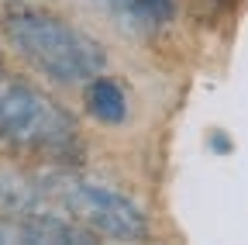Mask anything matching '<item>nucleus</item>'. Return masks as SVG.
I'll return each instance as SVG.
<instances>
[{
    "instance_id": "obj_1",
    "label": "nucleus",
    "mask_w": 248,
    "mask_h": 245,
    "mask_svg": "<svg viewBox=\"0 0 248 245\" xmlns=\"http://www.w3.org/2000/svg\"><path fill=\"white\" fill-rule=\"evenodd\" d=\"M4 35L31 69L59 86H83L107 69V52L97 38L42 7L11 11L4 17Z\"/></svg>"
},
{
    "instance_id": "obj_2",
    "label": "nucleus",
    "mask_w": 248,
    "mask_h": 245,
    "mask_svg": "<svg viewBox=\"0 0 248 245\" xmlns=\"http://www.w3.org/2000/svg\"><path fill=\"white\" fill-rule=\"evenodd\" d=\"M38 180L45 194L62 207V214L73 218L79 228H86L90 235L117 238V242H141L152 235L145 211L131 197H124L121 190L107 187L100 180H90L69 169H52L42 173Z\"/></svg>"
},
{
    "instance_id": "obj_3",
    "label": "nucleus",
    "mask_w": 248,
    "mask_h": 245,
    "mask_svg": "<svg viewBox=\"0 0 248 245\" xmlns=\"http://www.w3.org/2000/svg\"><path fill=\"white\" fill-rule=\"evenodd\" d=\"M0 142L66 152L76 145V117L45 90L0 73Z\"/></svg>"
},
{
    "instance_id": "obj_4",
    "label": "nucleus",
    "mask_w": 248,
    "mask_h": 245,
    "mask_svg": "<svg viewBox=\"0 0 248 245\" xmlns=\"http://www.w3.org/2000/svg\"><path fill=\"white\" fill-rule=\"evenodd\" d=\"M90 235L69 218H7L0 214V245H69V242H93Z\"/></svg>"
},
{
    "instance_id": "obj_5",
    "label": "nucleus",
    "mask_w": 248,
    "mask_h": 245,
    "mask_svg": "<svg viewBox=\"0 0 248 245\" xmlns=\"http://www.w3.org/2000/svg\"><path fill=\"white\" fill-rule=\"evenodd\" d=\"M0 214H7V218H66L62 207L45 194L42 180H31L14 169H0Z\"/></svg>"
},
{
    "instance_id": "obj_6",
    "label": "nucleus",
    "mask_w": 248,
    "mask_h": 245,
    "mask_svg": "<svg viewBox=\"0 0 248 245\" xmlns=\"http://www.w3.org/2000/svg\"><path fill=\"white\" fill-rule=\"evenodd\" d=\"M83 107L104 128H121L124 121H128V111H131L124 86L114 76H107V73H100L90 83H83Z\"/></svg>"
},
{
    "instance_id": "obj_7",
    "label": "nucleus",
    "mask_w": 248,
    "mask_h": 245,
    "mask_svg": "<svg viewBox=\"0 0 248 245\" xmlns=\"http://www.w3.org/2000/svg\"><path fill=\"white\" fill-rule=\"evenodd\" d=\"M107 7L141 28H162L176 17V0H107Z\"/></svg>"
}]
</instances>
